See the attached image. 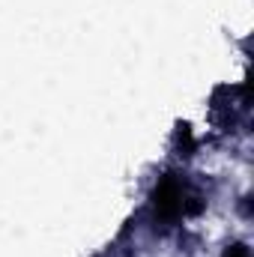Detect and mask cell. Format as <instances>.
<instances>
[{"instance_id":"1","label":"cell","mask_w":254,"mask_h":257,"mask_svg":"<svg viewBox=\"0 0 254 257\" xmlns=\"http://www.w3.org/2000/svg\"><path fill=\"white\" fill-rule=\"evenodd\" d=\"M227 257H248V248H245V245H233V248L227 251Z\"/></svg>"}]
</instances>
